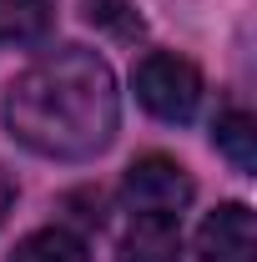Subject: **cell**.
<instances>
[{
    "label": "cell",
    "mask_w": 257,
    "mask_h": 262,
    "mask_svg": "<svg viewBox=\"0 0 257 262\" xmlns=\"http://www.w3.org/2000/svg\"><path fill=\"white\" fill-rule=\"evenodd\" d=\"M116 81L111 66L86 46H61L20 71L5 91V126L10 136L51 162H86L116 136Z\"/></svg>",
    "instance_id": "6da1fadb"
},
{
    "label": "cell",
    "mask_w": 257,
    "mask_h": 262,
    "mask_svg": "<svg viewBox=\"0 0 257 262\" xmlns=\"http://www.w3.org/2000/svg\"><path fill=\"white\" fill-rule=\"evenodd\" d=\"M131 86H136V101L157 121H172V126L192 121L197 106H202V76H197V66L172 56V51H152L146 61L136 66Z\"/></svg>",
    "instance_id": "7a4b0ae2"
},
{
    "label": "cell",
    "mask_w": 257,
    "mask_h": 262,
    "mask_svg": "<svg viewBox=\"0 0 257 262\" xmlns=\"http://www.w3.org/2000/svg\"><path fill=\"white\" fill-rule=\"evenodd\" d=\"M126 202L136 212H157V217H177L192 202V177L187 166L172 157H136L126 166Z\"/></svg>",
    "instance_id": "3957f363"
},
{
    "label": "cell",
    "mask_w": 257,
    "mask_h": 262,
    "mask_svg": "<svg viewBox=\"0 0 257 262\" xmlns=\"http://www.w3.org/2000/svg\"><path fill=\"white\" fill-rule=\"evenodd\" d=\"M197 252H202V262H257V217H252V207L227 202L217 212H207V222L197 227Z\"/></svg>",
    "instance_id": "277c9868"
},
{
    "label": "cell",
    "mask_w": 257,
    "mask_h": 262,
    "mask_svg": "<svg viewBox=\"0 0 257 262\" xmlns=\"http://www.w3.org/2000/svg\"><path fill=\"white\" fill-rule=\"evenodd\" d=\"M116 262H182V227H177V217L136 212L131 227L121 232Z\"/></svg>",
    "instance_id": "5b68a950"
},
{
    "label": "cell",
    "mask_w": 257,
    "mask_h": 262,
    "mask_svg": "<svg viewBox=\"0 0 257 262\" xmlns=\"http://www.w3.org/2000/svg\"><path fill=\"white\" fill-rule=\"evenodd\" d=\"M10 262H91V252H86V242H81L76 232L40 227V232H31V237L15 242Z\"/></svg>",
    "instance_id": "8992f818"
},
{
    "label": "cell",
    "mask_w": 257,
    "mask_h": 262,
    "mask_svg": "<svg viewBox=\"0 0 257 262\" xmlns=\"http://www.w3.org/2000/svg\"><path fill=\"white\" fill-rule=\"evenodd\" d=\"M51 31V0H0V46H26Z\"/></svg>",
    "instance_id": "52a82bcc"
},
{
    "label": "cell",
    "mask_w": 257,
    "mask_h": 262,
    "mask_svg": "<svg viewBox=\"0 0 257 262\" xmlns=\"http://www.w3.org/2000/svg\"><path fill=\"white\" fill-rule=\"evenodd\" d=\"M212 141H217V151L237 171H252L257 166V121L247 111H227L222 121H217V131H212Z\"/></svg>",
    "instance_id": "ba28073f"
},
{
    "label": "cell",
    "mask_w": 257,
    "mask_h": 262,
    "mask_svg": "<svg viewBox=\"0 0 257 262\" xmlns=\"http://www.w3.org/2000/svg\"><path fill=\"white\" fill-rule=\"evenodd\" d=\"M86 15H91L96 26H111L116 35H136L141 31V15L131 10L126 0H86Z\"/></svg>",
    "instance_id": "9c48e42d"
}]
</instances>
